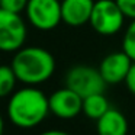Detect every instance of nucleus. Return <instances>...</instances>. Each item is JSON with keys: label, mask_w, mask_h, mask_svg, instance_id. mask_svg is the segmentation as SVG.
Returning a JSON list of instances; mask_svg holds the SVG:
<instances>
[{"label": "nucleus", "mask_w": 135, "mask_h": 135, "mask_svg": "<svg viewBox=\"0 0 135 135\" xmlns=\"http://www.w3.org/2000/svg\"><path fill=\"white\" fill-rule=\"evenodd\" d=\"M122 50L129 55L132 61H135V19H132L128 25L122 38Z\"/></svg>", "instance_id": "obj_13"}, {"label": "nucleus", "mask_w": 135, "mask_h": 135, "mask_svg": "<svg viewBox=\"0 0 135 135\" xmlns=\"http://www.w3.org/2000/svg\"><path fill=\"white\" fill-rule=\"evenodd\" d=\"M16 81L18 77L12 65H0V97H6L13 93Z\"/></svg>", "instance_id": "obj_12"}, {"label": "nucleus", "mask_w": 135, "mask_h": 135, "mask_svg": "<svg viewBox=\"0 0 135 135\" xmlns=\"http://www.w3.org/2000/svg\"><path fill=\"white\" fill-rule=\"evenodd\" d=\"M3 129H4V122H3V118L0 115V135L3 134Z\"/></svg>", "instance_id": "obj_17"}, {"label": "nucleus", "mask_w": 135, "mask_h": 135, "mask_svg": "<svg viewBox=\"0 0 135 135\" xmlns=\"http://www.w3.org/2000/svg\"><path fill=\"white\" fill-rule=\"evenodd\" d=\"M96 129L100 135H125L128 132V120L122 112L109 108L96 120Z\"/></svg>", "instance_id": "obj_10"}, {"label": "nucleus", "mask_w": 135, "mask_h": 135, "mask_svg": "<svg viewBox=\"0 0 135 135\" xmlns=\"http://www.w3.org/2000/svg\"><path fill=\"white\" fill-rule=\"evenodd\" d=\"M50 113V102L44 91L33 86L19 89L12 93L7 103L10 122L22 129H31L44 122Z\"/></svg>", "instance_id": "obj_1"}, {"label": "nucleus", "mask_w": 135, "mask_h": 135, "mask_svg": "<svg viewBox=\"0 0 135 135\" xmlns=\"http://www.w3.org/2000/svg\"><path fill=\"white\" fill-rule=\"evenodd\" d=\"M110 108L105 93H94L83 97V113L89 119L97 120L108 109Z\"/></svg>", "instance_id": "obj_11"}, {"label": "nucleus", "mask_w": 135, "mask_h": 135, "mask_svg": "<svg viewBox=\"0 0 135 135\" xmlns=\"http://www.w3.org/2000/svg\"><path fill=\"white\" fill-rule=\"evenodd\" d=\"M26 39V25L21 13L0 7V51L16 52Z\"/></svg>", "instance_id": "obj_5"}, {"label": "nucleus", "mask_w": 135, "mask_h": 135, "mask_svg": "<svg viewBox=\"0 0 135 135\" xmlns=\"http://www.w3.org/2000/svg\"><path fill=\"white\" fill-rule=\"evenodd\" d=\"M12 68L19 81L28 86H36L51 79L55 71L52 54L41 47H22L12 60Z\"/></svg>", "instance_id": "obj_2"}, {"label": "nucleus", "mask_w": 135, "mask_h": 135, "mask_svg": "<svg viewBox=\"0 0 135 135\" xmlns=\"http://www.w3.org/2000/svg\"><path fill=\"white\" fill-rule=\"evenodd\" d=\"M94 0H61L62 22L70 26L89 23Z\"/></svg>", "instance_id": "obj_9"}, {"label": "nucleus", "mask_w": 135, "mask_h": 135, "mask_svg": "<svg viewBox=\"0 0 135 135\" xmlns=\"http://www.w3.org/2000/svg\"><path fill=\"white\" fill-rule=\"evenodd\" d=\"M126 16L120 10L116 0H96L90 15V26L97 33L110 36L123 28Z\"/></svg>", "instance_id": "obj_3"}, {"label": "nucleus", "mask_w": 135, "mask_h": 135, "mask_svg": "<svg viewBox=\"0 0 135 135\" xmlns=\"http://www.w3.org/2000/svg\"><path fill=\"white\" fill-rule=\"evenodd\" d=\"M123 15L129 19H135V0H116Z\"/></svg>", "instance_id": "obj_15"}, {"label": "nucleus", "mask_w": 135, "mask_h": 135, "mask_svg": "<svg viewBox=\"0 0 135 135\" xmlns=\"http://www.w3.org/2000/svg\"><path fill=\"white\" fill-rule=\"evenodd\" d=\"M28 2L29 0H0V7L9 10V12L21 13L26 9Z\"/></svg>", "instance_id": "obj_14"}, {"label": "nucleus", "mask_w": 135, "mask_h": 135, "mask_svg": "<svg viewBox=\"0 0 135 135\" xmlns=\"http://www.w3.org/2000/svg\"><path fill=\"white\" fill-rule=\"evenodd\" d=\"M132 60L125 51H115L110 52L102 60L99 65V71L102 74L106 84H118L125 81L129 68L132 65Z\"/></svg>", "instance_id": "obj_8"}, {"label": "nucleus", "mask_w": 135, "mask_h": 135, "mask_svg": "<svg viewBox=\"0 0 135 135\" xmlns=\"http://www.w3.org/2000/svg\"><path fill=\"white\" fill-rule=\"evenodd\" d=\"M123 83L126 84V89L129 90V93H132L135 96V61L132 62V65H131V68H129Z\"/></svg>", "instance_id": "obj_16"}, {"label": "nucleus", "mask_w": 135, "mask_h": 135, "mask_svg": "<svg viewBox=\"0 0 135 135\" xmlns=\"http://www.w3.org/2000/svg\"><path fill=\"white\" fill-rule=\"evenodd\" d=\"M65 86L79 93L81 97H86L94 93H105L106 81L103 80L99 68L79 64L67 71Z\"/></svg>", "instance_id": "obj_4"}, {"label": "nucleus", "mask_w": 135, "mask_h": 135, "mask_svg": "<svg viewBox=\"0 0 135 135\" xmlns=\"http://www.w3.org/2000/svg\"><path fill=\"white\" fill-rule=\"evenodd\" d=\"M50 112L60 119H73L83 112V97L65 86L50 97Z\"/></svg>", "instance_id": "obj_7"}, {"label": "nucleus", "mask_w": 135, "mask_h": 135, "mask_svg": "<svg viewBox=\"0 0 135 135\" xmlns=\"http://www.w3.org/2000/svg\"><path fill=\"white\" fill-rule=\"evenodd\" d=\"M25 12L32 26L39 31H51L62 22L61 0H29Z\"/></svg>", "instance_id": "obj_6"}]
</instances>
